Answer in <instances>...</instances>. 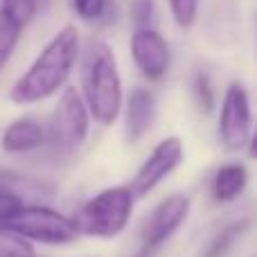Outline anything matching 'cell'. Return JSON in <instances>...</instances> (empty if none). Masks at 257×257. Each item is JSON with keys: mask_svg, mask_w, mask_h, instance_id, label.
<instances>
[{"mask_svg": "<svg viewBox=\"0 0 257 257\" xmlns=\"http://www.w3.org/2000/svg\"><path fill=\"white\" fill-rule=\"evenodd\" d=\"M156 115L154 95L147 88H133L126 99V138L128 142H138L147 131Z\"/></svg>", "mask_w": 257, "mask_h": 257, "instance_id": "cell-11", "label": "cell"}, {"mask_svg": "<svg viewBox=\"0 0 257 257\" xmlns=\"http://www.w3.org/2000/svg\"><path fill=\"white\" fill-rule=\"evenodd\" d=\"M131 54L138 70L151 81L165 77L169 68V45L154 27H138L131 36Z\"/></svg>", "mask_w": 257, "mask_h": 257, "instance_id": "cell-9", "label": "cell"}, {"mask_svg": "<svg viewBox=\"0 0 257 257\" xmlns=\"http://www.w3.org/2000/svg\"><path fill=\"white\" fill-rule=\"evenodd\" d=\"M0 257H34V248L27 239L0 228Z\"/></svg>", "mask_w": 257, "mask_h": 257, "instance_id": "cell-15", "label": "cell"}, {"mask_svg": "<svg viewBox=\"0 0 257 257\" xmlns=\"http://www.w3.org/2000/svg\"><path fill=\"white\" fill-rule=\"evenodd\" d=\"M169 9H172L174 21L181 27H190L196 21V12H199V0H167Z\"/></svg>", "mask_w": 257, "mask_h": 257, "instance_id": "cell-16", "label": "cell"}, {"mask_svg": "<svg viewBox=\"0 0 257 257\" xmlns=\"http://www.w3.org/2000/svg\"><path fill=\"white\" fill-rule=\"evenodd\" d=\"M84 104L95 122L108 126L122 108V79L113 50L102 39H88L81 59Z\"/></svg>", "mask_w": 257, "mask_h": 257, "instance_id": "cell-2", "label": "cell"}, {"mask_svg": "<svg viewBox=\"0 0 257 257\" xmlns=\"http://www.w3.org/2000/svg\"><path fill=\"white\" fill-rule=\"evenodd\" d=\"M246 183H248V169L244 165L239 163L221 165L212 178V194L217 201L228 203V201H235L246 190Z\"/></svg>", "mask_w": 257, "mask_h": 257, "instance_id": "cell-12", "label": "cell"}, {"mask_svg": "<svg viewBox=\"0 0 257 257\" xmlns=\"http://www.w3.org/2000/svg\"><path fill=\"white\" fill-rule=\"evenodd\" d=\"M21 30L23 27L16 21H12L7 14L0 12V68L12 57L14 48L18 43V36H21Z\"/></svg>", "mask_w": 257, "mask_h": 257, "instance_id": "cell-13", "label": "cell"}, {"mask_svg": "<svg viewBox=\"0 0 257 257\" xmlns=\"http://www.w3.org/2000/svg\"><path fill=\"white\" fill-rule=\"evenodd\" d=\"M241 228L244 226H232V228H228V230H223L221 235L212 241V246H210V250H208V257H219L221 255L223 248H226V246L237 237V232H241Z\"/></svg>", "mask_w": 257, "mask_h": 257, "instance_id": "cell-20", "label": "cell"}, {"mask_svg": "<svg viewBox=\"0 0 257 257\" xmlns=\"http://www.w3.org/2000/svg\"><path fill=\"white\" fill-rule=\"evenodd\" d=\"M183 160V142L178 138H165L154 147V151L149 154V158L140 165V169L136 172L128 192L133 194V199H142L147 196L160 181L169 176L174 169L181 165Z\"/></svg>", "mask_w": 257, "mask_h": 257, "instance_id": "cell-7", "label": "cell"}, {"mask_svg": "<svg viewBox=\"0 0 257 257\" xmlns=\"http://www.w3.org/2000/svg\"><path fill=\"white\" fill-rule=\"evenodd\" d=\"M90 113L77 88H66L50 120V145L57 151H75L88 136Z\"/></svg>", "mask_w": 257, "mask_h": 257, "instance_id": "cell-5", "label": "cell"}, {"mask_svg": "<svg viewBox=\"0 0 257 257\" xmlns=\"http://www.w3.org/2000/svg\"><path fill=\"white\" fill-rule=\"evenodd\" d=\"M72 9L77 12V16L81 21H99L102 16H106L108 0H72Z\"/></svg>", "mask_w": 257, "mask_h": 257, "instance_id": "cell-17", "label": "cell"}, {"mask_svg": "<svg viewBox=\"0 0 257 257\" xmlns=\"http://www.w3.org/2000/svg\"><path fill=\"white\" fill-rule=\"evenodd\" d=\"M250 99L244 84L232 81L226 88L219 113V140L228 151H241L250 142Z\"/></svg>", "mask_w": 257, "mask_h": 257, "instance_id": "cell-6", "label": "cell"}, {"mask_svg": "<svg viewBox=\"0 0 257 257\" xmlns=\"http://www.w3.org/2000/svg\"><path fill=\"white\" fill-rule=\"evenodd\" d=\"M156 14L154 0H133L131 3V16L138 27H151Z\"/></svg>", "mask_w": 257, "mask_h": 257, "instance_id": "cell-18", "label": "cell"}, {"mask_svg": "<svg viewBox=\"0 0 257 257\" xmlns=\"http://www.w3.org/2000/svg\"><path fill=\"white\" fill-rule=\"evenodd\" d=\"M187 214H190V199L187 196L174 194L160 201L154 208V212L149 214L145 228H142V241H145L142 250L151 253L158 246H163L181 228V223H185Z\"/></svg>", "mask_w": 257, "mask_h": 257, "instance_id": "cell-8", "label": "cell"}, {"mask_svg": "<svg viewBox=\"0 0 257 257\" xmlns=\"http://www.w3.org/2000/svg\"><path fill=\"white\" fill-rule=\"evenodd\" d=\"M36 9H39V0H0V12L7 14L21 27H25L36 16Z\"/></svg>", "mask_w": 257, "mask_h": 257, "instance_id": "cell-14", "label": "cell"}, {"mask_svg": "<svg viewBox=\"0 0 257 257\" xmlns=\"http://www.w3.org/2000/svg\"><path fill=\"white\" fill-rule=\"evenodd\" d=\"M194 93H196V99H199L201 108H203L205 113L212 111L214 106V97H212V88H210V81L205 75H199L194 81Z\"/></svg>", "mask_w": 257, "mask_h": 257, "instance_id": "cell-19", "label": "cell"}, {"mask_svg": "<svg viewBox=\"0 0 257 257\" xmlns=\"http://www.w3.org/2000/svg\"><path fill=\"white\" fill-rule=\"evenodd\" d=\"M45 142V128L32 117H18L5 128L0 145L7 154H27Z\"/></svg>", "mask_w": 257, "mask_h": 257, "instance_id": "cell-10", "label": "cell"}, {"mask_svg": "<svg viewBox=\"0 0 257 257\" xmlns=\"http://www.w3.org/2000/svg\"><path fill=\"white\" fill-rule=\"evenodd\" d=\"M133 212V194L128 187H108L79 208L72 219L77 235L111 239L126 228Z\"/></svg>", "mask_w": 257, "mask_h": 257, "instance_id": "cell-3", "label": "cell"}, {"mask_svg": "<svg viewBox=\"0 0 257 257\" xmlns=\"http://www.w3.org/2000/svg\"><path fill=\"white\" fill-rule=\"evenodd\" d=\"M3 230H9L14 235L23 237L27 241H39V244L48 246H61L70 244L77 239V230L72 226V219L59 214L57 210L48 208V205H23L14 217L0 223Z\"/></svg>", "mask_w": 257, "mask_h": 257, "instance_id": "cell-4", "label": "cell"}, {"mask_svg": "<svg viewBox=\"0 0 257 257\" xmlns=\"http://www.w3.org/2000/svg\"><path fill=\"white\" fill-rule=\"evenodd\" d=\"M77 57H79V32L75 25H66L41 50L25 75L16 79L9 90V99L14 104H34L48 99L66 84L77 63Z\"/></svg>", "mask_w": 257, "mask_h": 257, "instance_id": "cell-1", "label": "cell"}]
</instances>
